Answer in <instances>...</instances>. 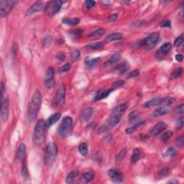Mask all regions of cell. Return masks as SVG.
Masks as SVG:
<instances>
[{"mask_svg":"<svg viewBox=\"0 0 184 184\" xmlns=\"http://www.w3.org/2000/svg\"><path fill=\"white\" fill-rule=\"evenodd\" d=\"M42 104V94L38 90L35 91L32 96V99L28 106V111H27V117L29 122H32L37 117L40 108Z\"/></svg>","mask_w":184,"mask_h":184,"instance_id":"1","label":"cell"},{"mask_svg":"<svg viewBox=\"0 0 184 184\" xmlns=\"http://www.w3.org/2000/svg\"><path fill=\"white\" fill-rule=\"evenodd\" d=\"M46 122L43 119L38 120L36 123L32 135V142L34 145L37 146H42L44 144L45 138Z\"/></svg>","mask_w":184,"mask_h":184,"instance_id":"2","label":"cell"},{"mask_svg":"<svg viewBox=\"0 0 184 184\" xmlns=\"http://www.w3.org/2000/svg\"><path fill=\"white\" fill-rule=\"evenodd\" d=\"M73 128V119L70 117H65L62 120L58 129V133L61 137H66Z\"/></svg>","mask_w":184,"mask_h":184,"instance_id":"3","label":"cell"},{"mask_svg":"<svg viewBox=\"0 0 184 184\" xmlns=\"http://www.w3.org/2000/svg\"><path fill=\"white\" fill-rule=\"evenodd\" d=\"M159 37L160 35L158 32H152L144 39H142V40H140L139 45L146 50H152L157 44Z\"/></svg>","mask_w":184,"mask_h":184,"instance_id":"4","label":"cell"},{"mask_svg":"<svg viewBox=\"0 0 184 184\" xmlns=\"http://www.w3.org/2000/svg\"><path fill=\"white\" fill-rule=\"evenodd\" d=\"M58 155V147L54 142L48 144L45 152V161L48 165H51Z\"/></svg>","mask_w":184,"mask_h":184,"instance_id":"5","label":"cell"},{"mask_svg":"<svg viewBox=\"0 0 184 184\" xmlns=\"http://www.w3.org/2000/svg\"><path fill=\"white\" fill-rule=\"evenodd\" d=\"M18 1L15 0H1L0 1V15L1 18L7 16L11 10L18 4Z\"/></svg>","mask_w":184,"mask_h":184,"instance_id":"6","label":"cell"},{"mask_svg":"<svg viewBox=\"0 0 184 184\" xmlns=\"http://www.w3.org/2000/svg\"><path fill=\"white\" fill-rule=\"evenodd\" d=\"M65 3L63 1H50L46 5V7L45 11V12L49 15L50 16H53L56 15V13L58 12L60 10H61L62 5Z\"/></svg>","mask_w":184,"mask_h":184,"instance_id":"7","label":"cell"},{"mask_svg":"<svg viewBox=\"0 0 184 184\" xmlns=\"http://www.w3.org/2000/svg\"><path fill=\"white\" fill-rule=\"evenodd\" d=\"M66 87L63 84L59 86L56 96L54 97V104L56 106H63L66 101Z\"/></svg>","mask_w":184,"mask_h":184,"instance_id":"8","label":"cell"},{"mask_svg":"<svg viewBox=\"0 0 184 184\" xmlns=\"http://www.w3.org/2000/svg\"><path fill=\"white\" fill-rule=\"evenodd\" d=\"M109 178L114 183H123V174L118 168H111L108 172Z\"/></svg>","mask_w":184,"mask_h":184,"instance_id":"9","label":"cell"},{"mask_svg":"<svg viewBox=\"0 0 184 184\" xmlns=\"http://www.w3.org/2000/svg\"><path fill=\"white\" fill-rule=\"evenodd\" d=\"M172 44L171 43H166L160 48L156 53V58L159 60H162L164 58L172 49Z\"/></svg>","mask_w":184,"mask_h":184,"instance_id":"10","label":"cell"},{"mask_svg":"<svg viewBox=\"0 0 184 184\" xmlns=\"http://www.w3.org/2000/svg\"><path fill=\"white\" fill-rule=\"evenodd\" d=\"M9 106L10 101L8 98H5L1 101V119L2 122H6L9 117Z\"/></svg>","mask_w":184,"mask_h":184,"instance_id":"11","label":"cell"},{"mask_svg":"<svg viewBox=\"0 0 184 184\" xmlns=\"http://www.w3.org/2000/svg\"><path fill=\"white\" fill-rule=\"evenodd\" d=\"M44 7L43 2V1H37L35 4H33L32 6L27 10L26 12V15L27 16H31V15L36 14L39 12H40L41 10H43Z\"/></svg>","mask_w":184,"mask_h":184,"instance_id":"12","label":"cell"},{"mask_svg":"<svg viewBox=\"0 0 184 184\" xmlns=\"http://www.w3.org/2000/svg\"><path fill=\"white\" fill-rule=\"evenodd\" d=\"M166 127L167 125L164 122H158L152 129H151L150 133V135L152 136H157L158 135H160L161 132L164 131V130L166 129Z\"/></svg>","mask_w":184,"mask_h":184,"instance_id":"13","label":"cell"},{"mask_svg":"<svg viewBox=\"0 0 184 184\" xmlns=\"http://www.w3.org/2000/svg\"><path fill=\"white\" fill-rule=\"evenodd\" d=\"M114 91V89H107V90H99L96 93V94L94 95V98H93V101H97L101 99H106L109 97V95L111 94V92Z\"/></svg>","mask_w":184,"mask_h":184,"instance_id":"14","label":"cell"},{"mask_svg":"<svg viewBox=\"0 0 184 184\" xmlns=\"http://www.w3.org/2000/svg\"><path fill=\"white\" fill-rule=\"evenodd\" d=\"M26 146L24 143H22L19 146L16 153V159L19 162L22 163L25 160V155H26Z\"/></svg>","mask_w":184,"mask_h":184,"instance_id":"15","label":"cell"},{"mask_svg":"<svg viewBox=\"0 0 184 184\" xmlns=\"http://www.w3.org/2000/svg\"><path fill=\"white\" fill-rule=\"evenodd\" d=\"M133 121H135L134 125L127 129L126 131H125L126 132V134H129V135H130V134L133 133V132H135V130L138 128V127L142 126V125H144L145 122V119H137V120L135 119V120H133Z\"/></svg>","mask_w":184,"mask_h":184,"instance_id":"16","label":"cell"},{"mask_svg":"<svg viewBox=\"0 0 184 184\" xmlns=\"http://www.w3.org/2000/svg\"><path fill=\"white\" fill-rule=\"evenodd\" d=\"M93 112H94V109L92 107H88L84 109L80 115L81 121L83 122L89 121V119L92 117Z\"/></svg>","mask_w":184,"mask_h":184,"instance_id":"17","label":"cell"},{"mask_svg":"<svg viewBox=\"0 0 184 184\" xmlns=\"http://www.w3.org/2000/svg\"><path fill=\"white\" fill-rule=\"evenodd\" d=\"M130 68V64L127 61H124L114 68V71L118 74H123L126 73Z\"/></svg>","mask_w":184,"mask_h":184,"instance_id":"18","label":"cell"},{"mask_svg":"<svg viewBox=\"0 0 184 184\" xmlns=\"http://www.w3.org/2000/svg\"><path fill=\"white\" fill-rule=\"evenodd\" d=\"M128 107H129V103L128 102L123 103L122 104H121V105L118 106L117 107L115 108V109L112 111V112H111V114L116 115V116L122 117V114H124V112L126 111V109Z\"/></svg>","mask_w":184,"mask_h":184,"instance_id":"19","label":"cell"},{"mask_svg":"<svg viewBox=\"0 0 184 184\" xmlns=\"http://www.w3.org/2000/svg\"><path fill=\"white\" fill-rule=\"evenodd\" d=\"M121 54L120 53H115V54L111 56V57L108 61H106L104 63V66L106 67H109L113 66V65L116 64L117 62L119 61V60L121 59Z\"/></svg>","mask_w":184,"mask_h":184,"instance_id":"20","label":"cell"},{"mask_svg":"<svg viewBox=\"0 0 184 184\" xmlns=\"http://www.w3.org/2000/svg\"><path fill=\"white\" fill-rule=\"evenodd\" d=\"M61 113H55V114L50 116L48 119V120L46 121V125H47V127H48L52 126V125H54V124L57 122L58 120L61 119Z\"/></svg>","mask_w":184,"mask_h":184,"instance_id":"21","label":"cell"},{"mask_svg":"<svg viewBox=\"0 0 184 184\" xmlns=\"http://www.w3.org/2000/svg\"><path fill=\"white\" fill-rule=\"evenodd\" d=\"M168 109H167L166 106H161L155 109L152 111V117H159L163 116V115L168 114Z\"/></svg>","mask_w":184,"mask_h":184,"instance_id":"22","label":"cell"},{"mask_svg":"<svg viewBox=\"0 0 184 184\" xmlns=\"http://www.w3.org/2000/svg\"><path fill=\"white\" fill-rule=\"evenodd\" d=\"M161 99H162L161 97L153 98V99H150V100L146 101V102L144 103V104L142 106L145 108H148L153 106L161 105Z\"/></svg>","mask_w":184,"mask_h":184,"instance_id":"23","label":"cell"},{"mask_svg":"<svg viewBox=\"0 0 184 184\" xmlns=\"http://www.w3.org/2000/svg\"><path fill=\"white\" fill-rule=\"evenodd\" d=\"M95 178V173L93 171H87L82 174V178L86 183H89L94 180Z\"/></svg>","mask_w":184,"mask_h":184,"instance_id":"24","label":"cell"},{"mask_svg":"<svg viewBox=\"0 0 184 184\" xmlns=\"http://www.w3.org/2000/svg\"><path fill=\"white\" fill-rule=\"evenodd\" d=\"M100 61V58L96 57V58H87L85 59V65L87 68H93L94 66L97 65V63Z\"/></svg>","mask_w":184,"mask_h":184,"instance_id":"25","label":"cell"},{"mask_svg":"<svg viewBox=\"0 0 184 184\" xmlns=\"http://www.w3.org/2000/svg\"><path fill=\"white\" fill-rule=\"evenodd\" d=\"M122 34L119 33V32H116V33H111L110 35H107L106 37V38L104 40L106 43H110L113 42L115 40H121L122 38Z\"/></svg>","mask_w":184,"mask_h":184,"instance_id":"26","label":"cell"},{"mask_svg":"<svg viewBox=\"0 0 184 184\" xmlns=\"http://www.w3.org/2000/svg\"><path fill=\"white\" fill-rule=\"evenodd\" d=\"M141 156H142V152H141L140 149L135 148L132 152L131 156V162L132 163H137L139 160L140 159Z\"/></svg>","mask_w":184,"mask_h":184,"instance_id":"27","label":"cell"},{"mask_svg":"<svg viewBox=\"0 0 184 184\" xmlns=\"http://www.w3.org/2000/svg\"><path fill=\"white\" fill-rule=\"evenodd\" d=\"M80 22L79 19L78 18H64L62 20L63 24L69 26H74V25H78Z\"/></svg>","mask_w":184,"mask_h":184,"instance_id":"28","label":"cell"},{"mask_svg":"<svg viewBox=\"0 0 184 184\" xmlns=\"http://www.w3.org/2000/svg\"><path fill=\"white\" fill-rule=\"evenodd\" d=\"M175 102V99L173 97H162L161 99V105L163 106H171Z\"/></svg>","mask_w":184,"mask_h":184,"instance_id":"29","label":"cell"},{"mask_svg":"<svg viewBox=\"0 0 184 184\" xmlns=\"http://www.w3.org/2000/svg\"><path fill=\"white\" fill-rule=\"evenodd\" d=\"M78 175V171H73L70 172L67 175L66 178V183H71L73 181V180Z\"/></svg>","mask_w":184,"mask_h":184,"instance_id":"30","label":"cell"},{"mask_svg":"<svg viewBox=\"0 0 184 184\" xmlns=\"http://www.w3.org/2000/svg\"><path fill=\"white\" fill-rule=\"evenodd\" d=\"M104 47V43L103 42H97L88 45H86V49L87 50H99Z\"/></svg>","mask_w":184,"mask_h":184,"instance_id":"31","label":"cell"},{"mask_svg":"<svg viewBox=\"0 0 184 184\" xmlns=\"http://www.w3.org/2000/svg\"><path fill=\"white\" fill-rule=\"evenodd\" d=\"M82 34H83V31L81 30H72L68 32V35H69V37L73 40H76V39L79 38V37L82 35Z\"/></svg>","mask_w":184,"mask_h":184,"instance_id":"32","label":"cell"},{"mask_svg":"<svg viewBox=\"0 0 184 184\" xmlns=\"http://www.w3.org/2000/svg\"><path fill=\"white\" fill-rule=\"evenodd\" d=\"M24 161L22 162V170H21L22 177V179H24L25 180H29V177H30V175H29L28 171H27L26 163L24 162Z\"/></svg>","mask_w":184,"mask_h":184,"instance_id":"33","label":"cell"},{"mask_svg":"<svg viewBox=\"0 0 184 184\" xmlns=\"http://www.w3.org/2000/svg\"><path fill=\"white\" fill-rule=\"evenodd\" d=\"M104 33H105V30H104V29L99 28V29H97V30L93 31L92 32H91V33L89 35V37H99V36L104 35Z\"/></svg>","mask_w":184,"mask_h":184,"instance_id":"34","label":"cell"},{"mask_svg":"<svg viewBox=\"0 0 184 184\" xmlns=\"http://www.w3.org/2000/svg\"><path fill=\"white\" fill-rule=\"evenodd\" d=\"M88 150H89V147H88L87 143L81 144L78 147V151L80 154H81L83 156H86L88 154Z\"/></svg>","mask_w":184,"mask_h":184,"instance_id":"35","label":"cell"},{"mask_svg":"<svg viewBox=\"0 0 184 184\" xmlns=\"http://www.w3.org/2000/svg\"><path fill=\"white\" fill-rule=\"evenodd\" d=\"M176 154L177 152L174 147H170L167 150L166 153H165V156L166 158H173L176 155Z\"/></svg>","mask_w":184,"mask_h":184,"instance_id":"36","label":"cell"},{"mask_svg":"<svg viewBox=\"0 0 184 184\" xmlns=\"http://www.w3.org/2000/svg\"><path fill=\"white\" fill-rule=\"evenodd\" d=\"M173 132L171 131V130H168V131L164 132V133L162 135V136H161V140H162L163 142H166L167 141L169 140V139L173 136Z\"/></svg>","mask_w":184,"mask_h":184,"instance_id":"37","label":"cell"},{"mask_svg":"<svg viewBox=\"0 0 184 184\" xmlns=\"http://www.w3.org/2000/svg\"><path fill=\"white\" fill-rule=\"evenodd\" d=\"M127 153V149L126 148H124L121 151H120L119 152V154L117 155L116 158V161L117 163H120L122 161V160L124 159V158H125V155Z\"/></svg>","mask_w":184,"mask_h":184,"instance_id":"38","label":"cell"},{"mask_svg":"<svg viewBox=\"0 0 184 184\" xmlns=\"http://www.w3.org/2000/svg\"><path fill=\"white\" fill-rule=\"evenodd\" d=\"M183 70L182 68H175V69L173 70V73H172L171 77L173 78H178V77H180V76L182 75V73H183Z\"/></svg>","mask_w":184,"mask_h":184,"instance_id":"39","label":"cell"},{"mask_svg":"<svg viewBox=\"0 0 184 184\" xmlns=\"http://www.w3.org/2000/svg\"><path fill=\"white\" fill-rule=\"evenodd\" d=\"M45 87L48 89H51L55 87V84H56V81H55L54 78H45Z\"/></svg>","mask_w":184,"mask_h":184,"instance_id":"40","label":"cell"},{"mask_svg":"<svg viewBox=\"0 0 184 184\" xmlns=\"http://www.w3.org/2000/svg\"><path fill=\"white\" fill-rule=\"evenodd\" d=\"M54 75H55V70L53 67H50L48 68V69L46 71V78H54Z\"/></svg>","mask_w":184,"mask_h":184,"instance_id":"41","label":"cell"},{"mask_svg":"<svg viewBox=\"0 0 184 184\" xmlns=\"http://www.w3.org/2000/svg\"><path fill=\"white\" fill-rule=\"evenodd\" d=\"M183 125H184V119L183 117H181L178 119L176 121L175 127H176L177 130H180V129L183 128Z\"/></svg>","mask_w":184,"mask_h":184,"instance_id":"42","label":"cell"},{"mask_svg":"<svg viewBox=\"0 0 184 184\" xmlns=\"http://www.w3.org/2000/svg\"><path fill=\"white\" fill-rule=\"evenodd\" d=\"M183 40H184L183 35H180L179 37H178L175 40V42H174V44H173V45H174L175 47H178V46H180V45L183 43Z\"/></svg>","mask_w":184,"mask_h":184,"instance_id":"43","label":"cell"},{"mask_svg":"<svg viewBox=\"0 0 184 184\" xmlns=\"http://www.w3.org/2000/svg\"><path fill=\"white\" fill-rule=\"evenodd\" d=\"M139 114H140V112H139L138 111H132V112H130V114H129V120H132V121H133V120H135L138 117Z\"/></svg>","mask_w":184,"mask_h":184,"instance_id":"44","label":"cell"},{"mask_svg":"<svg viewBox=\"0 0 184 184\" xmlns=\"http://www.w3.org/2000/svg\"><path fill=\"white\" fill-rule=\"evenodd\" d=\"M80 56H81L80 51H79L78 50H75V51H73L71 53L72 60H73V61H76V60H78L79 57H80Z\"/></svg>","mask_w":184,"mask_h":184,"instance_id":"45","label":"cell"},{"mask_svg":"<svg viewBox=\"0 0 184 184\" xmlns=\"http://www.w3.org/2000/svg\"><path fill=\"white\" fill-rule=\"evenodd\" d=\"M140 74V71L139 69H135L133 71H132L131 73H129L128 75V78H136V77L139 76Z\"/></svg>","mask_w":184,"mask_h":184,"instance_id":"46","label":"cell"},{"mask_svg":"<svg viewBox=\"0 0 184 184\" xmlns=\"http://www.w3.org/2000/svg\"><path fill=\"white\" fill-rule=\"evenodd\" d=\"M169 172H170V170H169V168L168 167H164V168H163L159 172V174L161 175V176H167L168 174H169Z\"/></svg>","mask_w":184,"mask_h":184,"instance_id":"47","label":"cell"},{"mask_svg":"<svg viewBox=\"0 0 184 184\" xmlns=\"http://www.w3.org/2000/svg\"><path fill=\"white\" fill-rule=\"evenodd\" d=\"M175 144L178 147H182L184 145V137L183 135L180 136L175 140Z\"/></svg>","mask_w":184,"mask_h":184,"instance_id":"48","label":"cell"},{"mask_svg":"<svg viewBox=\"0 0 184 184\" xmlns=\"http://www.w3.org/2000/svg\"><path fill=\"white\" fill-rule=\"evenodd\" d=\"M70 65L69 63H66V64L63 65V66H61V68H60V72H61V73H66V72H68V70H70Z\"/></svg>","mask_w":184,"mask_h":184,"instance_id":"49","label":"cell"},{"mask_svg":"<svg viewBox=\"0 0 184 184\" xmlns=\"http://www.w3.org/2000/svg\"><path fill=\"white\" fill-rule=\"evenodd\" d=\"M95 4H96V1H92V0H87V1H85L86 7L88 8V9H91V8H92L93 7L95 6Z\"/></svg>","mask_w":184,"mask_h":184,"instance_id":"50","label":"cell"},{"mask_svg":"<svg viewBox=\"0 0 184 184\" xmlns=\"http://www.w3.org/2000/svg\"><path fill=\"white\" fill-rule=\"evenodd\" d=\"M161 27H164V28H171V22L170 20H164L161 25Z\"/></svg>","mask_w":184,"mask_h":184,"instance_id":"51","label":"cell"},{"mask_svg":"<svg viewBox=\"0 0 184 184\" xmlns=\"http://www.w3.org/2000/svg\"><path fill=\"white\" fill-rule=\"evenodd\" d=\"M144 24H145L144 21H137L132 23V25H130V27H133V28H137V27H140L141 26H142V25H144Z\"/></svg>","mask_w":184,"mask_h":184,"instance_id":"52","label":"cell"},{"mask_svg":"<svg viewBox=\"0 0 184 184\" xmlns=\"http://www.w3.org/2000/svg\"><path fill=\"white\" fill-rule=\"evenodd\" d=\"M175 111H176L178 114H183V111H184V105L183 104H181L180 105H179L178 106H177L176 108H175Z\"/></svg>","mask_w":184,"mask_h":184,"instance_id":"53","label":"cell"},{"mask_svg":"<svg viewBox=\"0 0 184 184\" xmlns=\"http://www.w3.org/2000/svg\"><path fill=\"white\" fill-rule=\"evenodd\" d=\"M124 84H125V81H124L117 80L112 84V86L114 87H122Z\"/></svg>","mask_w":184,"mask_h":184,"instance_id":"54","label":"cell"},{"mask_svg":"<svg viewBox=\"0 0 184 184\" xmlns=\"http://www.w3.org/2000/svg\"><path fill=\"white\" fill-rule=\"evenodd\" d=\"M5 92V88H4V84L3 82L1 83V101L4 100V94Z\"/></svg>","mask_w":184,"mask_h":184,"instance_id":"55","label":"cell"},{"mask_svg":"<svg viewBox=\"0 0 184 184\" xmlns=\"http://www.w3.org/2000/svg\"><path fill=\"white\" fill-rule=\"evenodd\" d=\"M57 59L59 60V61H64V60L66 59V56H65L64 54H63V53L58 54L57 56Z\"/></svg>","mask_w":184,"mask_h":184,"instance_id":"56","label":"cell"},{"mask_svg":"<svg viewBox=\"0 0 184 184\" xmlns=\"http://www.w3.org/2000/svg\"><path fill=\"white\" fill-rule=\"evenodd\" d=\"M117 14H113V15H111L109 18V21H114V20H116L117 19Z\"/></svg>","mask_w":184,"mask_h":184,"instance_id":"57","label":"cell"},{"mask_svg":"<svg viewBox=\"0 0 184 184\" xmlns=\"http://www.w3.org/2000/svg\"><path fill=\"white\" fill-rule=\"evenodd\" d=\"M183 55H181V54H177L176 56H175V60H176L177 61L181 62L182 61H183Z\"/></svg>","mask_w":184,"mask_h":184,"instance_id":"58","label":"cell"},{"mask_svg":"<svg viewBox=\"0 0 184 184\" xmlns=\"http://www.w3.org/2000/svg\"><path fill=\"white\" fill-rule=\"evenodd\" d=\"M111 139H112V135L111 134H109L107 136H106L105 138H104V140L106 141H107L108 142H110V141L111 140Z\"/></svg>","mask_w":184,"mask_h":184,"instance_id":"59","label":"cell"},{"mask_svg":"<svg viewBox=\"0 0 184 184\" xmlns=\"http://www.w3.org/2000/svg\"><path fill=\"white\" fill-rule=\"evenodd\" d=\"M168 183H178V180H170V181L168 182Z\"/></svg>","mask_w":184,"mask_h":184,"instance_id":"60","label":"cell"}]
</instances>
